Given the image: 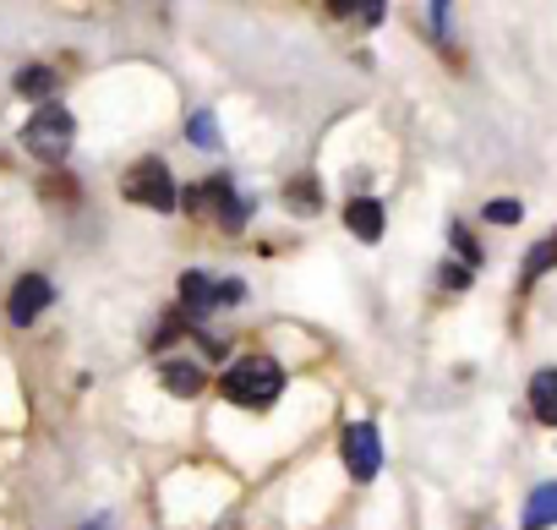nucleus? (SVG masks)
Listing matches in <instances>:
<instances>
[{"label": "nucleus", "instance_id": "f257e3e1", "mask_svg": "<svg viewBox=\"0 0 557 530\" xmlns=\"http://www.w3.org/2000/svg\"><path fill=\"white\" fill-rule=\"evenodd\" d=\"M219 394L240 410H268L278 394H285V367L273 356H240L224 378H219Z\"/></svg>", "mask_w": 557, "mask_h": 530}, {"label": "nucleus", "instance_id": "f03ea898", "mask_svg": "<svg viewBox=\"0 0 557 530\" xmlns=\"http://www.w3.org/2000/svg\"><path fill=\"white\" fill-rule=\"evenodd\" d=\"M72 137H77V121H72V110H61V104H39L34 121L23 126V148H28L34 159H45V164H61V159L72 153Z\"/></svg>", "mask_w": 557, "mask_h": 530}, {"label": "nucleus", "instance_id": "7ed1b4c3", "mask_svg": "<svg viewBox=\"0 0 557 530\" xmlns=\"http://www.w3.org/2000/svg\"><path fill=\"white\" fill-rule=\"evenodd\" d=\"M121 197H132V202H143V208H153V213H170V208L181 202V197H175V175H170L164 159L132 164V170L121 175Z\"/></svg>", "mask_w": 557, "mask_h": 530}, {"label": "nucleus", "instance_id": "20e7f679", "mask_svg": "<svg viewBox=\"0 0 557 530\" xmlns=\"http://www.w3.org/2000/svg\"><path fill=\"white\" fill-rule=\"evenodd\" d=\"M339 454H345V465H350L356 481H372L383 470V437H377V427L372 421H350L339 432Z\"/></svg>", "mask_w": 557, "mask_h": 530}, {"label": "nucleus", "instance_id": "39448f33", "mask_svg": "<svg viewBox=\"0 0 557 530\" xmlns=\"http://www.w3.org/2000/svg\"><path fill=\"white\" fill-rule=\"evenodd\" d=\"M55 301V291H50V280L45 274H23L17 285H12V301H7V312H12V323L17 329H28V323H39V312Z\"/></svg>", "mask_w": 557, "mask_h": 530}, {"label": "nucleus", "instance_id": "423d86ee", "mask_svg": "<svg viewBox=\"0 0 557 530\" xmlns=\"http://www.w3.org/2000/svg\"><path fill=\"white\" fill-rule=\"evenodd\" d=\"M202 197H208V208L219 213V224H224V230H240V224H246V213H251V202H246V197H240V192H235L224 175L202 181Z\"/></svg>", "mask_w": 557, "mask_h": 530}, {"label": "nucleus", "instance_id": "0eeeda50", "mask_svg": "<svg viewBox=\"0 0 557 530\" xmlns=\"http://www.w3.org/2000/svg\"><path fill=\"white\" fill-rule=\"evenodd\" d=\"M219 307V285L208 274H181V318H208Z\"/></svg>", "mask_w": 557, "mask_h": 530}, {"label": "nucleus", "instance_id": "6e6552de", "mask_svg": "<svg viewBox=\"0 0 557 530\" xmlns=\"http://www.w3.org/2000/svg\"><path fill=\"white\" fill-rule=\"evenodd\" d=\"M159 383H164L175 399H197L208 378H202V367H197V361H181V356H170V361L159 367Z\"/></svg>", "mask_w": 557, "mask_h": 530}, {"label": "nucleus", "instance_id": "1a4fd4ad", "mask_svg": "<svg viewBox=\"0 0 557 530\" xmlns=\"http://www.w3.org/2000/svg\"><path fill=\"white\" fill-rule=\"evenodd\" d=\"M530 416L541 427H557V367H541L530 378Z\"/></svg>", "mask_w": 557, "mask_h": 530}, {"label": "nucleus", "instance_id": "9d476101", "mask_svg": "<svg viewBox=\"0 0 557 530\" xmlns=\"http://www.w3.org/2000/svg\"><path fill=\"white\" fill-rule=\"evenodd\" d=\"M519 525H524V530H552V525H557V481H541V486L530 492Z\"/></svg>", "mask_w": 557, "mask_h": 530}, {"label": "nucleus", "instance_id": "9b49d317", "mask_svg": "<svg viewBox=\"0 0 557 530\" xmlns=\"http://www.w3.org/2000/svg\"><path fill=\"white\" fill-rule=\"evenodd\" d=\"M345 224H350L361 241H377V235H383V202H377V197H356V202L345 208Z\"/></svg>", "mask_w": 557, "mask_h": 530}, {"label": "nucleus", "instance_id": "f8f14e48", "mask_svg": "<svg viewBox=\"0 0 557 530\" xmlns=\"http://www.w3.org/2000/svg\"><path fill=\"white\" fill-rule=\"evenodd\" d=\"M285 208H290V213H318V208H323L318 175H296V181L285 186Z\"/></svg>", "mask_w": 557, "mask_h": 530}, {"label": "nucleus", "instance_id": "ddd939ff", "mask_svg": "<svg viewBox=\"0 0 557 530\" xmlns=\"http://www.w3.org/2000/svg\"><path fill=\"white\" fill-rule=\"evenodd\" d=\"M552 269H557V230H552V235H546V241H541V246L524 257V274H519V285H535V280H541V274H552Z\"/></svg>", "mask_w": 557, "mask_h": 530}, {"label": "nucleus", "instance_id": "4468645a", "mask_svg": "<svg viewBox=\"0 0 557 530\" xmlns=\"http://www.w3.org/2000/svg\"><path fill=\"white\" fill-rule=\"evenodd\" d=\"M17 94H23V99H50V94H55V72H45V66H28V72L17 77Z\"/></svg>", "mask_w": 557, "mask_h": 530}, {"label": "nucleus", "instance_id": "2eb2a0df", "mask_svg": "<svg viewBox=\"0 0 557 530\" xmlns=\"http://www.w3.org/2000/svg\"><path fill=\"white\" fill-rule=\"evenodd\" d=\"M448 241H454V251L465 257V269H481V246L470 241V230H465V224H454V230H448Z\"/></svg>", "mask_w": 557, "mask_h": 530}, {"label": "nucleus", "instance_id": "dca6fc26", "mask_svg": "<svg viewBox=\"0 0 557 530\" xmlns=\"http://www.w3.org/2000/svg\"><path fill=\"white\" fill-rule=\"evenodd\" d=\"M486 219H492V224H519L524 208H519L513 197H497V202H486Z\"/></svg>", "mask_w": 557, "mask_h": 530}, {"label": "nucleus", "instance_id": "f3484780", "mask_svg": "<svg viewBox=\"0 0 557 530\" xmlns=\"http://www.w3.org/2000/svg\"><path fill=\"white\" fill-rule=\"evenodd\" d=\"M186 132H191V143H202V148H213V143H219V126H213V115H208V110H202V115H191V126H186Z\"/></svg>", "mask_w": 557, "mask_h": 530}, {"label": "nucleus", "instance_id": "a211bd4d", "mask_svg": "<svg viewBox=\"0 0 557 530\" xmlns=\"http://www.w3.org/2000/svg\"><path fill=\"white\" fill-rule=\"evenodd\" d=\"M437 280H443V291H470V269H465V262H443Z\"/></svg>", "mask_w": 557, "mask_h": 530}, {"label": "nucleus", "instance_id": "6ab92c4d", "mask_svg": "<svg viewBox=\"0 0 557 530\" xmlns=\"http://www.w3.org/2000/svg\"><path fill=\"white\" fill-rule=\"evenodd\" d=\"M175 334H186V318H181V307H175V312H170V318L159 323V345H170Z\"/></svg>", "mask_w": 557, "mask_h": 530}, {"label": "nucleus", "instance_id": "aec40b11", "mask_svg": "<svg viewBox=\"0 0 557 530\" xmlns=\"http://www.w3.org/2000/svg\"><path fill=\"white\" fill-rule=\"evenodd\" d=\"M88 530H99V525H88Z\"/></svg>", "mask_w": 557, "mask_h": 530}]
</instances>
